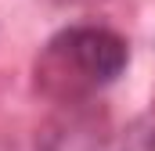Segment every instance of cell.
<instances>
[{
    "instance_id": "6da1fadb",
    "label": "cell",
    "mask_w": 155,
    "mask_h": 151,
    "mask_svg": "<svg viewBox=\"0 0 155 151\" xmlns=\"http://www.w3.org/2000/svg\"><path fill=\"white\" fill-rule=\"evenodd\" d=\"M130 61V47L108 25H69L47 40L33 65V83L43 97L72 104L112 86Z\"/></svg>"
},
{
    "instance_id": "7a4b0ae2",
    "label": "cell",
    "mask_w": 155,
    "mask_h": 151,
    "mask_svg": "<svg viewBox=\"0 0 155 151\" xmlns=\"http://www.w3.org/2000/svg\"><path fill=\"white\" fill-rule=\"evenodd\" d=\"M119 151H155V122L137 126L134 133H126V140L119 144Z\"/></svg>"
}]
</instances>
